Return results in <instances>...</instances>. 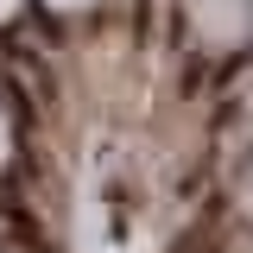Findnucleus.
<instances>
[{
    "instance_id": "nucleus-1",
    "label": "nucleus",
    "mask_w": 253,
    "mask_h": 253,
    "mask_svg": "<svg viewBox=\"0 0 253 253\" xmlns=\"http://www.w3.org/2000/svg\"><path fill=\"white\" fill-rule=\"evenodd\" d=\"M0 165H6V121H0Z\"/></svg>"
}]
</instances>
